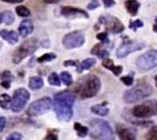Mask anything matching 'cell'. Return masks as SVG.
I'll return each mask as SVG.
<instances>
[{
	"label": "cell",
	"instance_id": "1",
	"mask_svg": "<svg viewBox=\"0 0 157 140\" xmlns=\"http://www.w3.org/2000/svg\"><path fill=\"white\" fill-rule=\"evenodd\" d=\"M75 99L74 94L67 90L54 95L53 108L59 120L67 122L72 118Z\"/></svg>",
	"mask_w": 157,
	"mask_h": 140
},
{
	"label": "cell",
	"instance_id": "2",
	"mask_svg": "<svg viewBox=\"0 0 157 140\" xmlns=\"http://www.w3.org/2000/svg\"><path fill=\"white\" fill-rule=\"evenodd\" d=\"M100 89V80L96 75H86L75 86V94L81 99L95 96Z\"/></svg>",
	"mask_w": 157,
	"mask_h": 140
},
{
	"label": "cell",
	"instance_id": "3",
	"mask_svg": "<svg viewBox=\"0 0 157 140\" xmlns=\"http://www.w3.org/2000/svg\"><path fill=\"white\" fill-rule=\"evenodd\" d=\"M91 137L97 140H115L113 131L108 122L94 119L90 122Z\"/></svg>",
	"mask_w": 157,
	"mask_h": 140
},
{
	"label": "cell",
	"instance_id": "4",
	"mask_svg": "<svg viewBox=\"0 0 157 140\" xmlns=\"http://www.w3.org/2000/svg\"><path fill=\"white\" fill-rule=\"evenodd\" d=\"M153 94V88L147 83H139L124 93V100L129 104L137 103Z\"/></svg>",
	"mask_w": 157,
	"mask_h": 140
},
{
	"label": "cell",
	"instance_id": "5",
	"mask_svg": "<svg viewBox=\"0 0 157 140\" xmlns=\"http://www.w3.org/2000/svg\"><path fill=\"white\" fill-rule=\"evenodd\" d=\"M38 48V41L36 39H29L25 40L14 52L13 61L14 63H19L24 58L32 54Z\"/></svg>",
	"mask_w": 157,
	"mask_h": 140
},
{
	"label": "cell",
	"instance_id": "6",
	"mask_svg": "<svg viewBox=\"0 0 157 140\" xmlns=\"http://www.w3.org/2000/svg\"><path fill=\"white\" fill-rule=\"evenodd\" d=\"M136 65L141 72H146L154 69L157 65V51L151 50L137 59Z\"/></svg>",
	"mask_w": 157,
	"mask_h": 140
},
{
	"label": "cell",
	"instance_id": "7",
	"mask_svg": "<svg viewBox=\"0 0 157 140\" xmlns=\"http://www.w3.org/2000/svg\"><path fill=\"white\" fill-rule=\"evenodd\" d=\"M156 102L155 100L146 101L141 105H135L132 109L134 116L139 118L151 117L156 115Z\"/></svg>",
	"mask_w": 157,
	"mask_h": 140
},
{
	"label": "cell",
	"instance_id": "8",
	"mask_svg": "<svg viewBox=\"0 0 157 140\" xmlns=\"http://www.w3.org/2000/svg\"><path fill=\"white\" fill-rule=\"evenodd\" d=\"M29 100V93L25 88H19L14 92L11 99V110L13 112H20Z\"/></svg>",
	"mask_w": 157,
	"mask_h": 140
},
{
	"label": "cell",
	"instance_id": "9",
	"mask_svg": "<svg viewBox=\"0 0 157 140\" xmlns=\"http://www.w3.org/2000/svg\"><path fill=\"white\" fill-rule=\"evenodd\" d=\"M52 107V100L49 97H44L42 99L33 102L28 109V114L31 116H38L49 111Z\"/></svg>",
	"mask_w": 157,
	"mask_h": 140
},
{
	"label": "cell",
	"instance_id": "10",
	"mask_svg": "<svg viewBox=\"0 0 157 140\" xmlns=\"http://www.w3.org/2000/svg\"><path fill=\"white\" fill-rule=\"evenodd\" d=\"M144 48V43L138 40H130L124 42L121 47L117 50V57L124 58L132 52L140 50Z\"/></svg>",
	"mask_w": 157,
	"mask_h": 140
},
{
	"label": "cell",
	"instance_id": "11",
	"mask_svg": "<svg viewBox=\"0 0 157 140\" xmlns=\"http://www.w3.org/2000/svg\"><path fill=\"white\" fill-rule=\"evenodd\" d=\"M85 43V36L80 31H73L63 37V44L66 49H75Z\"/></svg>",
	"mask_w": 157,
	"mask_h": 140
},
{
	"label": "cell",
	"instance_id": "12",
	"mask_svg": "<svg viewBox=\"0 0 157 140\" xmlns=\"http://www.w3.org/2000/svg\"><path fill=\"white\" fill-rule=\"evenodd\" d=\"M100 22H103V25L107 31L112 33H120L124 29V26L122 23L115 17H101L99 19Z\"/></svg>",
	"mask_w": 157,
	"mask_h": 140
},
{
	"label": "cell",
	"instance_id": "13",
	"mask_svg": "<svg viewBox=\"0 0 157 140\" xmlns=\"http://www.w3.org/2000/svg\"><path fill=\"white\" fill-rule=\"evenodd\" d=\"M62 15L66 17H88V14L80 8L73 7V6H63L61 10Z\"/></svg>",
	"mask_w": 157,
	"mask_h": 140
},
{
	"label": "cell",
	"instance_id": "14",
	"mask_svg": "<svg viewBox=\"0 0 157 140\" xmlns=\"http://www.w3.org/2000/svg\"><path fill=\"white\" fill-rule=\"evenodd\" d=\"M116 130L121 140H136L133 132L122 124H118L116 127Z\"/></svg>",
	"mask_w": 157,
	"mask_h": 140
},
{
	"label": "cell",
	"instance_id": "15",
	"mask_svg": "<svg viewBox=\"0 0 157 140\" xmlns=\"http://www.w3.org/2000/svg\"><path fill=\"white\" fill-rule=\"evenodd\" d=\"M33 31V24L31 22V20L29 19H25L23 20L18 28V32L20 34L21 37L26 38L28 37L31 32Z\"/></svg>",
	"mask_w": 157,
	"mask_h": 140
},
{
	"label": "cell",
	"instance_id": "16",
	"mask_svg": "<svg viewBox=\"0 0 157 140\" xmlns=\"http://www.w3.org/2000/svg\"><path fill=\"white\" fill-rule=\"evenodd\" d=\"M0 37L3 39H5L6 42H8L9 44H15L18 40L17 34L13 30L8 31V30H6V29H2V30H0Z\"/></svg>",
	"mask_w": 157,
	"mask_h": 140
},
{
	"label": "cell",
	"instance_id": "17",
	"mask_svg": "<svg viewBox=\"0 0 157 140\" xmlns=\"http://www.w3.org/2000/svg\"><path fill=\"white\" fill-rule=\"evenodd\" d=\"M102 65L104 67H106L107 69H109V71L113 72V73L115 75H117V76L120 75L122 72V67L121 66H115L113 61L111 60H109V59L105 58L103 60V61H102Z\"/></svg>",
	"mask_w": 157,
	"mask_h": 140
},
{
	"label": "cell",
	"instance_id": "18",
	"mask_svg": "<svg viewBox=\"0 0 157 140\" xmlns=\"http://www.w3.org/2000/svg\"><path fill=\"white\" fill-rule=\"evenodd\" d=\"M91 53L97 55L98 58H101V59H105L109 56V51L106 50V48L104 47L103 44H97L92 49Z\"/></svg>",
	"mask_w": 157,
	"mask_h": 140
},
{
	"label": "cell",
	"instance_id": "19",
	"mask_svg": "<svg viewBox=\"0 0 157 140\" xmlns=\"http://www.w3.org/2000/svg\"><path fill=\"white\" fill-rule=\"evenodd\" d=\"M125 6L128 10V12L132 16H135L138 13L139 7H140V3L137 0H128L125 2Z\"/></svg>",
	"mask_w": 157,
	"mask_h": 140
},
{
	"label": "cell",
	"instance_id": "20",
	"mask_svg": "<svg viewBox=\"0 0 157 140\" xmlns=\"http://www.w3.org/2000/svg\"><path fill=\"white\" fill-rule=\"evenodd\" d=\"M91 111L96 114V115H98V116H105L109 114V109L108 108V106L106 105V104H101V105H97L95 106H93L91 108Z\"/></svg>",
	"mask_w": 157,
	"mask_h": 140
},
{
	"label": "cell",
	"instance_id": "21",
	"mask_svg": "<svg viewBox=\"0 0 157 140\" xmlns=\"http://www.w3.org/2000/svg\"><path fill=\"white\" fill-rule=\"evenodd\" d=\"M95 64H96V60L95 59H93V58L86 59L80 64L77 65V71H78V72H82L85 70H88L89 68H91Z\"/></svg>",
	"mask_w": 157,
	"mask_h": 140
},
{
	"label": "cell",
	"instance_id": "22",
	"mask_svg": "<svg viewBox=\"0 0 157 140\" xmlns=\"http://www.w3.org/2000/svg\"><path fill=\"white\" fill-rule=\"evenodd\" d=\"M29 86L31 90H38L40 89L43 86V80L39 77V76H35V77H31L29 79Z\"/></svg>",
	"mask_w": 157,
	"mask_h": 140
},
{
	"label": "cell",
	"instance_id": "23",
	"mask_svg": "<svg viewBox=\"0 0 157 140\" xmlns=\"http://www.w3.org/2000/svg\"><path fill=\"white\" fill-rule=\"evenodd\" d=\"M1 18H2V22H4L6 25H10L14 22V15L11 11H4L1 14Z\"/></svg>",
	"mask_w": 157,
	"mask_h": 140
},
{
	"label": "cell",
	"instance_id": "24",
	"mask_svg": "<svg viewBox=\"0 0 157 140\" xmlns=\"http://www.w3.org/2000/svg\"><path fill=\"white\" fill-rule=\"evenodd\" d=\"M74 127H75V130L76 131V133H77V135H78L79 137L84 138V137H86V136L87 135V133H88V128L86 127H83V126H82L81 124H79V123H75Z\"/></svg>",
	"mask_w": 157,
	"mask_h": 140
},
{
	"label": "cell",
	"instance_id": "25",
	"mask_svg": "<svg viewBox=\"0 0 157 140\" xmlns=\"http://www.w3.org/2000/svg\"><path fill=\"white\" fill-rule=\"evenodd\" d=\"M11 103V98L8 94H2L0 97V106L4 109H7L10 105Z\"/></svg>",
	"mask_w": 157,
	"mask_h": 140
},
{
	"label": "cell",
	"instance_id": "26",
	"mask_svg": "<svg viewBox=\"0 0 157 140\" xmlns=\"http://www.w3.org/2000/svg\"><path fill=\"white\" fill-rule=\"evenodd\" d=\"M16 12H17V14L18 16L24 17H29L30 15V11L29 10V8H27L24 6H17L16 7Z\"/></svg>",
	"mask_w": 157,
	"mask_h": 140
},
{
	"label": "cell",
	"instance_id": "27",
	"mask_svg": "<svg viewBox=\"0 0 157 140\" xmlns=\"http://www.w3.org/2000/svg\"><path fill=\"white\" fill-rule=\"evenodd\" d=\"M61 79H62V82L65 84V85H71L72 83H73V78L71 76V74L67 72H63L61 73Z\"/></svg>",
	"mask_w": 157,
	"mask_h": 140
},
{
	"label": "cell",
	"instance_id": "28",
	"mask_svg": "<svg viewBox=\"0 0 157 140\" xmlns=\"http://www.w3.org/2000/svg\"><path fill=\"white\" fill-rule=\"evenodd\" d=\"M48 81H49V83L52 84V85H55V86H60V78L59 76L57 75L56 72H52L50 74L49 78H48Z\"/></svg>",
	"mask_w": 157,
	"mask_h": 140
},
{
	"label": "cell",
	"instance_id": "29",
	"mask_svg": "<svg viewBox=\"0 0 157 140\" xmlns=\"http://www.w3.org/2000/svg\"><path fill=\"white\" fill-rule=\"evenodd\" d=\"M56 58V55L53 54V53H46V54H43L41 57H40L38 59V61L42 63V62H46V61H51L52 60H54Z\"/></svg>",
	"mask_w": 157,
	"mask_h": 140
},
{
	"label": "cell",
	"instance_id": "30",
	"mask_svg": "<svg viewBox=\"0 0 157 140\" xmlns=\"http://www.w3.org/2000/svg\"><path fill=\"white\" fill-rule=\"evenodd\" d=\"M146 140H157V129L155 127H153L147 133Z\"/></svg>",
	"mask_w": 157,
	"mask_h": 140
},
{
	"label": "cell",
	"instance_id": "31",
	"mask_svg": "<svg viewBox=\"0 0 157 140\" xmlns=\"http://www.w3.org/2000/svg\"><path fill=\"white\" fill-rule=\"evenodd\" d=\"M43 140H58L57 130H49L47 136L44 138Z\"/></svg>",
	"mask_w": 157,
	"mask_h": 140
},
{
	"label": "cell",
	"instance_id": "32",
	"mask_svg": "<svg viewBox=\"0 0 157 140\" xmlns=\"http://www.w3.org/2000/svg\"><path fill=\"white\" fill-rule=\"evenodd\" d=\"M1 79H2V81H6V82L10 83L13 80L12 73L8 71H5L1 73Z\"/></svg>",
	"mask_w": 157,
	"mask_h": 140
},
{
	"label": "cell",
	"instance_id": "33",
	"mask_svg": "<svg viewBox=\"0 0 157 140\" xmlns=\"http://www.w3.org/2000/svg\"><path fill=\"white\" fill-rule=\"evenodd\" d=\"M144 26V23L142 20L140 19H136L135 21H132L131 22V28L134 30H136L138 28H142Z\"/></svg>",
	"mask_w": 157,
	"mask_h": 140
},
{
	"label": "cell",
	"instance_id": "34",
	"mask_svg": "<svg viewBox=\"0 0 157 140\" xmlns=\"http://www.w3.org/2000/svg\"><path fill=\"white\" fill-rule=\"evenodd\" d=\"M21 138H22V136L20 133L14 132L6 138V140H21Z\"/></svg>",
	"mask_w": 157,
	"mask_h": 140
},
{
	"label": "cell",
	"instance_id": "35",
	"mask_svg": "<svg viewBox=\"0 0 157 140\" xmlns=\"http://www.w3.org/2000/svg\"><path fill=\"white\" fill-rule=\"evenodd\" d=\"M97 38L103 43H106V42H109V39H108V34L106 32H102V33H99L97 35Z\"/></svg>",
	"mask_w": 157,
	"mask_h": 140
},
{
	"label": "cell",
	"instance_id": "36",
	"mask_svg": "<svg viewBox=\"0 0 157 140\" xmlns=\"http://www.w3.org/2000/svg\"><path fill=\"white\" fill-rule=\"evenodd\" d=\"M121 80L125 85H132L133 83V78L132 76H124Z\"/></svg>",
	"mask_w": 157,
	"mask_h": 140
},
{
	"label": "cell",
	"instance_id": "37",
	"mask_svg": "<svg viewBox=\"0 0 157 140\" xmlns=\"http://www.w3.org/2000/svg\"><path fill=\"white\" fill-rule=\"evenodd\" d=\"M98 6H99V2H98V0H92V1L90 2V4L87 6V8L93 10V9H95V8H97V7H98Z\"/></svg>",
	"mask_w": 157,
	"mask_h": 140
},
{
	"label": "cell",
	"instance_id": "38",
	"mask_svg": "<svg viewBox=\"0 0 157 140\" xmlns=\"http://www.w3.org/2000/svg\"><path fill=\"white\" fill-rule=\"evenodd\" d=\"M6 120L4 116H0V132H2L6 127Z\"/></svg>",
	"mask_w": 157,
	"mask_h": 140
},
{
	"label": "cell",
	"instance_id": "39",
	"mask_svg": "<svg viewBox=\"0 0 157 140\" xmlns=\"http://www.w3.org/2000/svg\"><path fill=\"white\" fill-rule=\"evenodd\" d=\"M79 63L77 62V61H66L64 62V66H75L77 67Z\"/></svg>",
	"mask_w": 157,
	"mask_h": 140
},
{
	"label": "cell",
	"instance_id": "40",
	"mask_svg": "<svg viewBox=\"0 0 157 140\" xmlns=\"http://www.w3.org/2000/svg\"><path fill=\"white\" fill-rule=\"evenodd\" d=\"M103 3H104L105 7H110V6H114V4H115L114 0H103Z\"/></svg>",
	"mask_w": 157,
	"mask_h": 140
},
{
	"label": "cell",
	"instance_id": "41",
	"mask_svg": "<svg viewBox=\"0 0 157 140\" xmlns=\"http://www.w3.org/2000/svg\"><path fill=\"white\" fill-rule=\"evenodd\" d=\"M1 85L4 87V88H9L10 87V83L9 82H6V81H2V83H1Z\"/></svg>",
	"mask_w": 157,
	"mask_h": 140
},
{
	"label": "cell",
	"instance_id": "42",
	"mask_svg": "<svg viewBox=\"0 0 157 140\" xmlns=\"http://www.w3.org/2000/svg\"><path fill=\"white\" fill-rule=\"evenodd\" d=\"M4 2H6V3H11V4H16V3H20L22 2L23 0H2Z\"/></svg>",
	"mask_w": 157,
	"mask_h": 140
},
{
	"label": "cell",
	"instance_id": "43",
	"mask_svg": "<svg viewBox=\"0 0 157 140\" xmlns=\"http://www.w3.org/2000/svg\"><path fill=\"white\" fill-rule=\"evenodd\" d=\"M43 1L47 4H56V3L60 2L61 0H43Z\"/></svg>",
	"mask_w": 157,
	"mask_h": 140
},
{
	"label": "cell",
	"instance_id": "44",
	"mask_svg": "<svg viewBox=\"0 0 157 140\" xmlns=\"http://www.w3.org/2000/svg\"><path fill=\"white\" fill-rule=\"evenodd\" d=\"M2 23V18H1V14H0V24Z\"/></svg>",
	"mask_w": 157,
	"mask_h": 140
}]
</instances>
